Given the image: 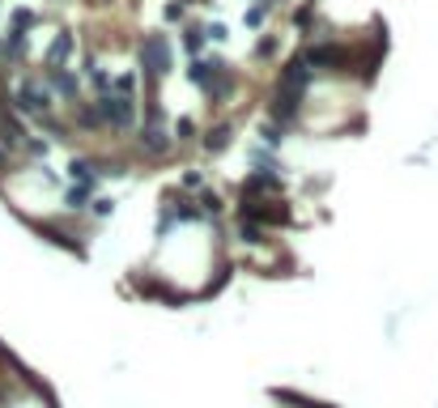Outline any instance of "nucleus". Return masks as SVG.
Returning <instances> with one entry per match:
<instances>
[{
    "mask_svg": "<svg viewBox=\"0 0 438 408\" xmlns=\"http://www.w3.org/2000/svg\"><path fill=\"white\" fill-rule=\"evenodd\" d=\"M13 106H17L21 115H30V119H43V115L51 111V85L38 81V77H26V81L17 85V94H13Z\"/></svg>",
    "mask_w": 438,
    "mask_h": 408,
    "instance_id": "nucleus-1",
    "label": "nucleus"
},
{
    "mask_svg": "<svg viewBox=\"0 0 438 408\" xmlns=\"http://www.w3.org/2000/svg\"><path fill=\"white\" fill-rule=\"evenodd\" d=\"M98 115H102V123H111V128H119V132H136V98L98 94Z\"/></svg>",
    "mask_w": 438,
    "mask_h": 408,
    "instance_id": "nucleus-2",
    "label": "nucleus"
},
{
    "mask_svg": "<svg viewBox=\"0 0 438 408\" xmlns=\"http://www.w3.org/2000/svg\"><path fill=\"white\" fill-rule=\"evenodd\" d=\"M141 68L149 72V81H162L170 72V43H166V34H145L141 38Z\"/></svg>",
    "mask_w": 438,
    "mask_h": 408,
    "instance_id": "nucleus-3",
    "label": "nucleus"
},
{
    "mask_svg": "<svg viewBox=\"0 0 438 408\" xmlns=\"http://www.w3.org/2000/svg\"><path fill=\"white\" fill-rule=\"evenodd\" d=\"M302 60L315 64V68H345V64H349V51H345V47H332V43H315V47L302 51Z\"/></svg>",
    "mask_w": 438,
    "mask_h": 408,
    "instance_id": "nucleus-4",
    "label": "nucleus"
},
{
    "mask_svg": "<svg viewBox=\"0 0 438 408\" xmlns=\"http://www.w3.org/2000/svg\"><path fill=\"white\" fill-rule=\"evenodd\" d=\"M311 77H315V68H311L302 55H294V60L281 68V89H298V94H302V89L311 85Z\"/></svg>",
    "mask_w": 438,
    "mask_h": 408,
    "instance_id": "nucleus-5",
    "label": "nucleus"
},
{
    "mask_svg": "<svg viewBox=\"0 0 438 408\" xmlns=\"http://www.w3.org/2000/svg\"><path fill=\"white\" fill-rule=\"evenodd\" d=\"M298 106H302V94H298V89H277V98L268 102V115H273L277 123H290V119H298Z\"/></svg>",
    "mask_w": 438,
    "mask_h": 408,
    "instance_id": "nucleus-6",
    "label": "nucleus"
},
{
    "mask_svg": "<svg viewBox=\"0 0 438 408\" xmlns=\"http://www.w3.org/2000/svg\"><path fill=\"white\" fill-rule=\"evenodd\" d=\"M170 145H175V136L166 132V123H162V119H153V123L141 132V149H145L149 158H158V153H170Z\"/></svg>",
    "mask_w": 438,
    "mask_h": 408,
    "instance_id": "nucleus-7",
    "label": "nucleus"
},
{
    "mask_svg": "<svg viewBox=\"0 0 438 408\" xmlns=\"http://www.w3.org/2000/svg\"><path fill=\"white\" fill-rule=\"evenodd\" d=\"M72 47H77V38H72V30H60V34L51 38V47H47V55H43V64H47V68H64V64H68V55H72Z\"/></svg>",
    "mask_w": 438,
    "mask_h": 408,
    "instance_id": "nucleus-8",
    "label": "nucleus"
},
{
    "mask_svg": "<svg viewBox=\"0 0 438 408\" xmlns=\"http://www.w3.org/2000/svg\"><path fill=\"white\" fill-rule=\"evenodd\" d=\"M47 85H51V94L77 102V77H72L68 68H47Z\"/></svg>",
    "mask_w": 438,
    "mask_h": 408,
    "instance_id": "nucleus-9",
    "label": "nucleus"
},
{
    "mask_svg": "<svg viewBox=\"0 0 438 408\" xmlns=\"http://www.w3.org/2000/svg\"><path fill=\"white\" fill-rule=\"evenodd\" d=\"M230 136H234V132H230V123H217V128H209V136H204V149H209V153H221V149L230 145Z\"/></svg>",
    "mask_w": 438,
    "mask_h": 408,
    "instance_id": "nucleus-10",
    "label": "nucleus"
},
{
    "mask_svg": "<svg viewBox=\"0 0 438 408\" xmlns=\"http://www.w3.org/2000/svg\"><path fill=\"white\" fill-rule=\"evenodd\" d=\"M89 200H94V183H77V187L64 192V204H68V209H85Z\"/></svg>",
    "mask_w": 438,
    "mask_h": 408,
    "instance_id": "nucleus-11",
    "label": "nucleus"
},
{
    "mask_svg": "<svg viewBox=\"0 0 438 408\" xmlns=\"http://www.w3.org/2000/svg\"><path fill=\"white\" fill-rule=\"evenodd\" d=\"M204 43H209L204 26H187V30H183V47H187V55H200V51H204Z\"/></svg>",
    "mask_w": 438,
    "mask_h": 408,
    "instance_id": "nucleus-12",
    "label": "nucleus"
},
{
    "mask_svg": "<svg viewBox=\"0 0 438 408\" xmlns=\"http://www.w3.org/2000/svg\"><path fill=\"white\" fill-rule=\"evenodd\" d=\"M111 94H124V98H136V72H119L111 81Z\"/></svg>",
    "mask_w": 438,
    "mask_h": 408,
    "instance_id": "nucleus-13",
    "label": "nucleus"
},
{
    "mask_svg": "<svg viewBox=\"0 0 438 408\" xmlns=\"http://www.w3.org/2000/svg\"><path fill=\"white\" fill-rule=\"evenodd\" d=\"M68 170H72V179H77V183H94V179H98V166H94V162H85V158H77Z\"/></svg>",
    "mask_w": 438,
    "mask_h": 408,
    "instance_id": "nucleus-14",
    "label": "nucleus"
},
{
    "mask_svg": "<svg viewBox=\"0 0 438 408\" xmlns=\"http://www.w3.org/2000/svg\"><path fill=\"white\" fill-rule=\"evenodd\" d=\"M30 26H34V13H30V9H17V13H13V26H9V34H21V38H26V30H30Z\"/></svg>",
    "mask_w": 438,
    "mask_h": 408,
    "instance_id": "nucleus-15",
    "label": "nucleus"
},
{
    "mask_svg": "<svg viewBox=\"0 0 438 408\" xmlns=\"http://www.w3.org/2000/svg\"><path fill=\"white\" fill-rule=\"evenodd\" d=\"M77 123H81V128H89V132H94V128H102L98 106H94V111H89V106H77Z\"/></svg>",
    "mask_w": 438,
    "mask_h": 408,
    "instance_id": "nucleus-16",
    "label": "nucleus"
},
{
    "mask_svg": "<svg viewBox=\"0 0 438 408\" xmlns=\"http://www.w3.org/2000/svg\"><path fill=\"white\" fill-rule=\"evenodd\" d=\"M264 17H268V4H264V0L247 9V26H251V30H260V26H264Z\"/></svg>",
    "mask_w": 438,
    "mask_h": 408,
    "instance_id": "nucleus-17",
    "label": "nucleus"
},
{
    "mask_svg": "<svg viewBox=\"0 0 438 408\" xmlns=\"http://www.w3.org/2000/svg\"><path fill=\"white\" fill-rule=\"evenodd\" d=\"M192 132H196V123H192V119H179V123H175V140H196Z\"/></svg>",
    "mask_w": 438,
    "mask_h": 408,
    "instance_id": "nucleus-18",
    "label": "nucleus"
},
{
    "mask_svg": "<svg viewBox=\"0 0 438 408\" xmlns=\"http://www.w3.org/2000/svg\"><path fill=\"white\" fill-rule=\"evenodd\" d=\"M243 243H251V247H260V243H264V230L247 221V226H243Z\"/></svg>",
    "mask_w": 438,
    "mask_h": 408,
    "instance_id": "nucleus-19",
    "label": "nucleus"
},
{
    "mask_svg": "<svg viewBox=\"0 0 438 408\" xmlns=\"http://www.w3.org/2000/svg\"><path fill=\"white\" fill-rule=\"evenodd\" d=\"M260 136H264L268 145H281V128H277V123H268V128L260 123Z\"/></svg>",
    "mask_w": 438,
    "mask_h": 408,
    "instance_id": "nucleus-20",
    "label": "nucleus"
},
{
    "mask_svg": "<svg viewBox=\"0 0 438 408\" xmlns=\"http://www.w3.org/2000/svg\"><path fill=\"white\" fill-rule=\"evenodd\" d=\"M89 209H94L98 217H111V209H115V200H106V196H98V200H94Z\"/></svg>",
    "mask_w": 438,
    "mask_h": 408,
    "instance_id": "nucleus-21",
    "label": "nucleus"
},
{
    "mask_svg": "<svg viewBox=\"0 0 438 408\" xmlns=\"http://www.w3.org/2000/svg\"><path fill=\"white\" fill-rule=\"evenodd\" d=\"M183 187H204V175L200 170H183Z\"/></svg>",
    "mask_w": 438,
    "mask_h": 408,
    "instance_id": "nucleus-22",
    "label": "nucleus"
},
{
    "mask_svg": "<svg viewBox=\"0 0 438 408\" xmlns=\"http://www.w3.org/2000/svg\"><path fill=\"white\" fill-rule=\"evenodd\" d=\"M204 213H213V217H217V213H221V196H213V192H204Z\"/></svg>",
    "mask_w": 438,
    "mask_h": 408,
    "instance_id": "nucleus-23",
    "label": "nucleus"
},
{
    "mask_svg": "<svg viewBox=\"0 0 438 408\" xmlns=\"http://www.w3.org/2000/svg\"><path fill=\"white\" fill-rule=\"evenodd\" d=\"M204 34H209V38H213V43H221V38H230V34H226V26H221V21H213V26H209V30H204Z\"/></svg>",
    "mask_w": 438,
    "mask_h": 408,
    "instance_id": "nucleus-24",
    "label": "nucleus"
},
{
    "mask_svg": "<svg viewBox=\"0 0 438 408\" xmlns=\"http://www.w3.org/2000/svg\"><path fill=\"white\" fill-rule=\"evenodd\" d=\"M273 51H277V43H273V38H260V43H256V55H273Z\"/></svg>",
    "mask_w": 438,
    "mask_h": 408,
    "instance_id": "nucleus-25",
    "label": "nucleus"
},
{
    "mask_svg": "<svg viewBox=\"0 0 438 408\" xmlns=\"http://www.w3.org/2000/svg\"><path fill=\"white\" fill-rule=\"evenodd\" d=\"M0 119H4V102H0Z\"/></svg>",
    "mask_w": 438,
    "mask_h": 408,
    "instance_id": "nucleus-26",
    "label": "nucleus"
}]
</instances>
